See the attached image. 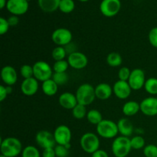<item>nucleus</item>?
<instances>
[{
  "mask_svg": "<svg viewBox=\"0 0 157 157\" xmlns=\"http://www.w3.org/2000/svg\"><path fill=\"white\" fill-rule=\"evenodd\" d=\"M1 154L6 157H17L21 154L23 148L21 141L15 137H6L2 140L0 145Z\"/></svg>",
  "mask_w": 157,
  "mask_h": 157,
  "instance_id": "nucleus-1",
  "label": "nucleus"
},
{
  "mask_svg": "<svg viewBox=\"0 0 157 157\" xmlns=\"http://www.w3.org/2000/svg\"><path fill=\"white\" fill-rule=\"evenodd\" d=\"M75 95H76L78 104L87 107L92 104L96 98L95 87L87 83L83 84L77 89Z\"/></svg>",
  "mask_w": 157,
  "mask_h": 157,
  "instance_id": "nucleus-2",
  "label": "nucleus"
},
{
  "mask_svg": "<svg viewBox=\"0 0 157 157\" xmlns=\"http://www.w3.org/2000/svg\"><path fill=\"white\" fill-rule=\"evenodd\" d=\"M111 150L115 157H127L132 150L130 139L124 136H117L112 143Z\"/></svg>",
  "mask_w": 157,
  "mask_h": 157,
  "instance_id": "nucleus-3",
  "label": "nucleus"
},
{
  "mask_svg": "<svg viewBox=\"0 0 157 157\" xmlns=\"http://www.w3.org/2000/svg\"><path fill=\"white\" fill-rule=\"evenodd\" d=\"M97 133L98 136L104 139L116 138L119 133L117 124L110 120H103L98 125H97Z\"/></svg>",
  "mask_w": 157,
  "mask_h": 157,
  "instance_id": "nucleus-4",
  "label": "nucleus"
},
{
  "mask_svg": "<svg viewBox=\"0 0 157 157\" xmlns=\"http://www.w3.org/2000/svg\"><path fill=\"white\" fill-rule=\"evenodd\" d=\"M100 144L101 143L98 135L91 132L84 133L80 140L81 149L89 154H93L94 152L99 150Z\"/></svg>",
  "mask_w": 157,
  "mask_h": 157,
  "instance_id": "nucleus-5",
  "label": "nucleus"
},
{
  "mask_svg": "<svg viewBox=\"0 0 157 157\" xmlns=\"http://www.w3.org/2000/svg\"><path fill=\"white\" fill-rule=\"evenodd\" d=\"M33 72L34 78L41 82L52 79L54 73L53 68L44 61H38L34 64Z\"/></svg>",
  "mask_w": 157,
  "mask_h": 157,
  "instance_id": "nucleus-6",
  "label": "nucleus"
},
{
  "mask_svg": "<svg viewBox=\"0 0 157 157\" xmlns=\"http://www.w3.org/2000/svg\"><path fill=\"white\" fill-rule=\"evenodd\" d=\"M73 35L69 29L65 28H59L52 32V40L58 46L65 47L66 45L71 43Z\"/></svg>",
  "mask_w": 157,
  "mask_h": 157,
  "instance_id": "nucleus-7",
  "label": "nucleus"
},
{
  "mask_svg": "<svg viewBox=\"0 0 157 157\" xmlns=\"http://www.w3.org/2000/svg\"><path fill=\"white\" fill-rule=\"evenodd\" d=\"M35 142L41 148H55L56 141L53 133L48 130H40L35 135Z\"/></svg>",
  "mask_w": 157,
  "mask_h": 157,
  "instance_id": "nucleus-8",
  "label": "nucleus"
},
{
  "mask_svg": "<svg viewBox=\"0 0 157 157\" xmlns=\"http://www.w3.org/2000/svg\"><path fill=\"white\" fill-rule=\"evenodd\" d=\"M121 8L120 0H102L100 6L101 13L106 17H113L117 15Z\"/></svg>",
  "mask_w": 157,
  "mask_h": 157,
  "instance_id": "nucleus-9",
  "label": "nucleus"
},
{
  "mask_svg": "<svg viewBox=\"0 0 157 157\" xmlns=\"http://www.w3.org/2000/svg\"><path fill=\"white\" fill-rule=\"evenodd\" d=\"M145 72L140 68H135L131 71L130 78L127 82L133 90H139L144 87L146 82Z\"/></svg>",
  "mask_w": 157,
  "mask_h": 157,
  "instance_id": "nucleus-10",
  "label": "nucleus"
},
{
  "mask_svg": "<svg viewBox=\"0 0 157 157\" xmlns=\"http://www.w3.org/2000/svg\"><path fill=\"white\" fill-rule=\"evenodd\" d=\"M56 144L58 145L65 146L71 144L72 134L70 128L67 126L59 125L55 128L53 133Z\"/></svg>",
  "mask_w": 157,
  "mask_h": 157,
  "instance_id": "nucleus-11",
  "label": "nucleus"
},
{
  "mask_svg": "<svg viewBox=\"0 0 157 157\" xmlns=\"http://www.w3.org/2000/svg\"><path fill=\"white\" fill-rule=\"evenodd\" d=\"M67 62L69 66L76 70H81L85 68L88 64V59L84 53L80 52H75L68 55Z\"/></svg>",
  "mask_w": 157,
  "mask_h": 157,
  "instance_id": "nucleus-12",
  "label": "nucleus"
},
{
  "mask_svg": "<svg viewBox=\"0 0 157 157\" xmlns=\"http://www.w3.org/2000/svg\"><path fill=\"white\" fill-rule=\"evenodd\" d=\"M6 8L13 15H21L29 9V2L26 0H8Z\"/></svg>",
  "mask_w": 157,
  "mask_h": 157,
  "instance_id": "nucleus-13",
  "label": "nucleus"
},
{
  "mask_svg": "<svg viewBox=\"0 0 157 157\" xmlns=\"http://www.w3.org/2000/svg\"><path fill=\"white\" fill-rule=\"evenodd\" d=\"M140 105V111L147 117H154L157 115V98L150 97L143 100Z\"/></svg>",
  "mask_w": 157,
  "mask_h": 157,
  "instance_id": "nucleus-14",
  "label": "nucleus"
},
{
  "mask_svg": "<svg viewBox=\"0 0 157 157\" xmlns=\"http://www.w3.org/2000/svg\"><path fill=\"white\" fill-rule=\"evenodd\" d=\"M113 91L117 98L121 100H125L127 99L131 94L132 88L127 81L118 80L113 84Z\"/></svg>",
  "mask_w": 157,
  "mask_h": 157,
  "instance_id": "nucleus-15",
  "label": "nucleus"
},
{
  "mask_svg": "<svg viewBox=\"0 0 157 157\" xmlns=\"http://www.w3.org/2000/svg\"><path fill=\"white\" fill-rule=\"evenodd\" d=\"M38 81L34 77L24 79L21 84V91L25 96H33L38 92Z\"/></svg>",
  "mask_w": 157,
  "mask_h": 157,
  "instance_id": "nucleus-16",
  "label": "nucleus"
},
{
  "mask_svg": "<svg viewBox=\"0 0 157 157\" xmlns=\"http://www.w3.org/2000/svg\"><path fill=\"white\" fill-rule=\"evenodd\" d=\"M1 78L6 86H12L18 81V74L12 66L6 65L2 68Z\"/></svg>",
  "mask_w": 157,
  "mask_h": 157,
  "instance_id": "nucleus-17",
  "label": "nucleus"
},
{
  "mask_svg": "<svg viewBox=\"0 0 157 157\" xmlns=\"http://www.w3.org/2000/svg\"><path fill=\"white\" fill-rule=\"evenodd\" d=\"M60 106L66 110H73L78 104L76 95L71 92H64L61 94L58 98Z\"/></svg>",
  "mask_w": 157,
  "mask_h": 157,
  "instance_id": "nucleus-18",
  "label": "nucleus"
},
{
  "mask_svg": "<svg viewBox=\"0 0 157 157\" xmlns=\"http://www.w3.org/2000/svg\"><path fill=\"white\" fill-rule=\"evenodd\" d=\"M113 94V87L107 83H101L95 87V94L96 98L101 101L109 99Z\"/></svg>",
  "mask_w": 157,
  "mask_h": 157,
  "instance_id": "nucleus-19",
  "label": "nucleus"
},
{
  "mask_svg": "<svg viewBox=\"0 0 157 157\" xmlns=\"http://www.w3.org/2000/svg\"><path fill=\"white\" fill-rule=\"evenodd\" d=\"M117 124L118 131L121 136L126 137H130V136H132L134 132V127L130 120L127 118H121Z\"/></svg>",
  "mask_w": 157,
  "mask_h": 157,
  "instance_id": "nucleus-20",
  "label": "nucleus"
},
{
  "mask_svg": "<svg viewBox=\"0 0 157 157\" xmlns=\"http://www.w3.org/2000/svg\"><path fill=\"white\" fill-rule=\"evenodd\" d=\"M140 110V103L134 101H130L124 104L122 111L124 114L127 117H133L136 115Z\"/></svg>",
  "mask_w": 157,
  "mask_h": 157,
  "instance_id": "nucleus-21",
  "label": "nucleus"
},
{
  "mask_svg": "<svg viewBox=\"0 0 157 157\" xmlns=\"http://www.w3.org/2000/svg\"><path fill=\"white\" fill-rule=\"evenodd\" d=\"M61 0H38L40 9L44 12H53L59 9Z\"/></svg>",
  "mask_w": 157,
  "mask_h": 157,
  "instance_id": "nucleus-22",
  "label": "nucleus"
},
{
  "mask_svg": "<svg viewBox=\"0 0 157 157\" xmlns=\"http://www.w3.org/2000/svg\"><path fill=\"white\" fill-rule=\"evenodd\" d=\"M41 89L43 93L48 97L54 96L57 94L58 90V85L52 79L47 80L42 82Z\"/></svg>",
  "mask_w": 157,
  "mask_h": 157,
  "instance_id": "nucleus-23",
  "label": "nucleus"
},
{
  "mask_svg": "<svg viewBox=\"0 0 157 157\" xmlns=\"http://www.w3.org/2000/svg\"><path fill=\"white\" fill-rule=\"evenodd\" d=\"M87 119L90 124H93V125H98L101 121H103L102 114L100 111H98L96 109H92V110H89L87 113Z\"/></svg>",
  "mask_w": 157,
  "mask_h": 157,
  "instance_id": "nucleus-24",
  "label": "nucleus"
},
{
  "mask_svg": "<svg viewBox=\"0 0 157 157\" xmlns=\"http://www.w3.org/2000/svg\"><path fill=\"white\" fill-rule=\"evenodd\" d=\"M107 63L112 67H119L122 64L123 58L117 52H110L107 57Z\"/></svg>",
  "mask_w": 157,
  "mask_h": 157,
  "instance_id": "nucleus-25",
  "label": "nucleus"
},
{
  "mask_svg": "<svg viewBox=\"0 0 157 157\" xmlns=\"http://www.w3.org/2000/svg\"><path fill=\"white\" fill-rule=\"evenodd\" d=\"M144 88L149 94L157 95V78H150L147 79Z\"/></svg>",
  "mask_w": 157,
  "mask_h": 157,
  "instance_id": "nucleus-26",
  "label": "nucleus"
},
{
  "mask_svg": "<svg viewBox=\"0 0 157 157\" xmlns=\"http://www.w3.org/2000/svg\"><path fill=\"white\" fill-rule=\"evenodd\" d=\"M66 55H67V52H66L64 47H62V46H57L53 49L52 52V58L55 61L64 60Z\"/></svg>",
  "mask_w": 157,
  "mask_h": 157,
  "instance_id": "nucleus-27",
  "label": "nucleus"
},
{
  "mask_svg": "<svg viewBox=\"0 0 157 157\" xmlns=\"http://www.w3.org/2000/svg\"><path fill=\"white\" fill-rule=\"evenodd\" d=\"M87 108L86 106L82 105V104H78L75 108L72 110V115L75 119L81 120L87 117Z\"/></svg>",
  "mask_w": 157,
  "mask_h": 157,
  "instance_id": "nucleus-28",
  "label": "nucleus"
},
{
  "mask_svg": "<svg viewBox=\"0 0 157 157\" xmlns=\"http://www.w3.org/2000/svg\"><path fill=\"white\" fill-rule=\"evenodd\" d=\"M75 4L73 0H61L59 9L63 13H71L75 9Z\"/></svg>",
  "mask_w": 157,
  "mask_h": 157,
  "instance_id": "nucleus-29",
  "label": "nucleus"
},
{
  "mask_svg": "<svg viewBox=\"0 0 157 157\" xmlns=\"http://www.w3.org/2000/svg\"><path fill=\"white\" fill-rule=\"evenodd\" d=\"M130 144L133 150H141L145 147V140L140 135H136L130 139Z\"/></svg>",
  "mask_w": 157,
  "mask_h": 157,
  "instance_id": "nucleus-30",
  "label": "nucleus"
},
{
  "mask_svg": "<svg viewBox=\"0 0 157 157\" xmlns=\"http://www.w3.org/2000/svg\"><path fill=\"white\" fill-rule=\"evenodd\" d=\"M21 157H41L39 150L34 146H27L21 152Z\"/></svg>",
  "mask_w": 157,
  "mask_h": 157,
  "instance_id": "nucleus-31",
  "label": "nucleus"
},
{
  "mask_svg": "<svg viewBox=\"0 0 157 157\" xmlns=\"http://www.w3.org/2000/svg\"><path fill=\"white\" fill-rule=\"evenodd\" d=\"M69 67L70 66L67 61L62 60V61H55L52 66V68H53V71L55 73H64L67 71Z\"/></svg>",
  "mask_w": 157,
  "mask_h": 157,
  "instance_id": "nucleus-32",
  "label": "nucleus"
},
{
  "mask_svg": "<svg viewBox=\"0 0 157 157\" xmlns=\"http://www.w3.org/2000/svg\"><path fill=\"white\" fill-rule=\"evenodd\" d=\"M52 79L58 86L64 85V84H65L68 81L69 76L66 72H64V73H55V72H54Z\"/></svg>",
  "mask_w": 157,
  "mask_h": 157,
  "instance_id": "nucleus-33",
  "label": "nucleus"
},
{
  "mask_svg": "<svg viewBox=\"0 0 157 157\" xmlns=\"http://www.w3.org/2000/svg\"><path fill=\"white\" fill-rule=\"evenodd\" d=\"M20 75L24 79L34 77L33 66H31L29 64H23L20 67Z\"/></svg>",
  "mask_w": 157,
  "mask_h": 157,
  "instance_id": "nucleus-34",
  "label": "nucleus"
},
{
  "mask_svg": "<svg viewBox=\"0 0 157 157\" xmlns=\"http://www.w3.org/2000/svg\"><path fill=\"white\" fill-rule=\"evenodd\" d=\"M144 154L145 157H157V145L149 144L144 148Z\"/></svg>",
  "mask_w": 157,
  "mask_h": 157,
  "instance_id": "nucleus-35",
  "label": "nucleus"
},
{
  "mask_svg": "<svg viewBox=\"0 0 157 157\" xmlns=\"http://www.w3.org/2000/svg\"><path fill=\"white\" fill-rule=\"evenodd\" d=\"M130 74H131V71L128 67H121V69L118 71V78H119L120 81H128Z\"/></svg>",
  "mask_w": 157,
  "mask_h": 157,
  "instance_id": "nucleus-36",
  "label": "nucleus"
},
{
  "mask_svg": "<svg viewBox=\"0 0 157 157\" xmlns=\"http://www.w3.org/2000/svg\"><path fill=\"white\" fill-rule=\"evenodd\" d=\"M55 151L56 157H67L69 154V150L63 145L57 144L55 147Z\"/></svg>",
  "mask_w": 157,
  "mask_h": 157,
  "instance_id": "nucleus-37",
  "label": "nucleus"
},
{
  "mask_svg": "<svg viewBox=\"0 0 157 157\" xmlns=\"http://www.w3.org/2000/svg\"><path fill=\"white\" fill-rule=\"evenodd\" d=\"M149 41L153 47L157 48V27H154L149 32Z\"/></svg>",
  "mask_w": 157,
  "mask_h": 157,
  "instance_id": "nucleus-38",
  "label": "nucleus"
},
{
  "mask_svg": "<svg viewBox=\"0 0 157 157\" xmlns=\"http://www.w3.org/2000/svg\"><path fill=\"white\" fill-rule=\"evenodd\" d=\"M9 27H10V25L8 22V20L3 17H1L0 18V35H3L7 33Z\"/></svg>",
  "mask_w": 157,
  "mask_h": 157,
  "instance_id": "nucleus-39",
  "label": "nucleus"
},
{
  "mask_svg": "<svg viewBox=\"0 0 157 157\" xmlns=\"http://www.w3.org/2000/svg\"><path fill=\"white\" fill-rule=\"evenodd\" d=\"M42 157H56L55 148L44 149L42 152Z\"/></svg>",
  "mask_w": 157,
  "mask_h": 157,
  "instance_id": "nucleus-40",
  "label": "nucleus"
},
{
  "mask_svg": "<svg viewBox=\"0 0 157 157\" xmlns=\"http://www.w3.org/2000/svg\"><path fill=\"white\" fill-rule=\"evenodd\" d=\"M7 20L10 27L11 26H12V27H13V26H16L18 24V22H19V18H18V17L17 16V15H12V16L9 17Z\"/></svg>",
  "mask_w": 157,
  "mask_h": 157,
  "instance_id": "nucleus-41",
  "label": "nucleus"
},
{
  "mask_svg": "<svg viewBox=\"0 0 157 157\" xmlns=\"http://www.w3.org/2000/svg\"><path fill=\"white\" fill-rule=\"evenodd\" d=\"M8 95L9 94H8L7 90H6V87L3 85L0 86V101L2 102L4 100L6 99Z\"/></svg>",
  "mask_w": 157,
  "mask_h": 157,
  "instance_id": "nucleus-42",
  "label": "nucleus"
},
{
  "mask_svg": "<svg viewBox=\"0 0 157 157\" xmlns=\"http://www.w3.org/2000/svg\"><path fill=\"white\" fill-rule=\"evenodd\" d=\"M91 155V157H109L108 153L107 152L103 150H100V149Z\"/></svg>",
  "mask_w": 157,
  "mask_h": 157,
  "instance_id": "nucleus-43",
  "label": "nucleus"
},
{
  "mask_svg": "<svg viewBox=\"0 0 157 157\" xmlns=\"http://www.w3.org/2000/svg\"><path fill=\"white\" fill-rule=\"evenodd\" d=\"M6 4H7L6 0H0V9H2L5 6H6Z\"/></svg>",
  "mask_w": 157,
  "mask_h": 157,
  "instance_id": "nucleus-44",
  "label": "nucleus"
},
{
  "mask_svg": "<svg viewBox=\"0 0 157 157\" xmlns=\"http://www.w3.org/2000/svg\"><path fill=\"white\" fill-rule=\"evenodd\" d=\"M6 90H7V93L8 94H11L12 93V86H6Z\"/></svg>",
  "mask_w": 157,
  "mask_h": 157,
  "instance_id": "nucleus-45",
  "label": "nucleus"
},
{
  "mask_svg": "<svg viewBox=\"0 0 157 157\" xmlns=\"http://www.w3.org/2000/svg\"><path fill=\"white\" fill-rule=\"evenodd\" d=\"M79 1L83 2H87V1H89V0H79Z\"/></svg>",
  "mask_w": 157,
  "mask_h": 157,
  "instance_id": "nucleus-46",
  "label": "nucleus"
},
{
  "mask_svg": "<svg viewBox=\"0 0 157 157\" xmlns=\"http://www.w3.org/2000/svg\"><path fill=\"white\" fill-rule=\"evenodd\" d=\"M0 157H6V156H3V155H2V154H1V156H0Z\"/></svg>",
  "mask_w": 157,
  "mask_h": 157,
  "instance_id": "nucleus-47",
  "label": "nucleus"
},
{
  "mask_svg": "<svg viewBox=\"0 0 157 157\" xmlns=\"http://www.w3.org/2000/svg\"><path fill=\"white\" fill-rule=\"evenodd\" d=\"M26 1H28V2H29V1H30V0H26Z\"/></svg>",
  "mask_w": 157,
  "mask_h": 157,
  "instance_id": "nucleus-48",
  "label": "nucleus"
},
{
  "mask_svg": "<svg viewBox=\"0 0 157 157\" xmlns=\"http://www.w3.org/2000/svg\"><path fill=\"white\" fill-rule=\"evenodd\" d=\"M156 145H157V142H156Z\"/></svg>",
  "mask_w": 157,
  "mask_h": 157,
  "instance_id": "nucleus-49",
  "label": "nucleus"
}]
</instances>
